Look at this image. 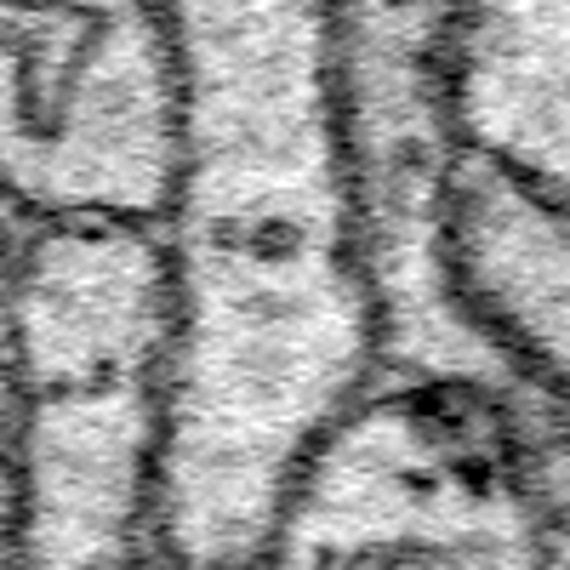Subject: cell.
Wrapping results in <instances>:
<instances>
[{
	"mask_svg": "<svg viewBox=\"0 0 570 570\" xmlns=\"http://www.w3.org/2000/svg\"><path fill=\"white\" fill-rule=\"evenodd\" d=\"M440 142L570 217V0H456L434 52Z\"/></svg>",
	"mask_w": 570,
	"mask_h": 570,
	"instance_id": "277c9868",
	"label": "cell"
},
{
	"mask_svg": "<svg viewBox=\"0 0 570 570\" xmlns=\"http://www.w3.org/2000/svg\"><path fill=\"white\" fill-rule=\"evenodd\" d=\"M263 564H570V525L491 394L371 365L303 445Z\"/></svg>",
	"mask_w": 570,
	"mask_h": 570,
	"instance_id": "3957f363",
	"label": "cell"
},
{
	"mask_svg": "<svg viewBox=\"0 0 570 570\" xmlns=\"http://www.w3.org/2000/svg\"><path fill=\"white\" fill-rule=\"evenodd\" d=\"M456 0H343V86L360 200L405 195L440 166L434 52Z\"/></svg>",
	"mask_w": 570,
	"mask_h": 570,
	"instance_id": "5b68a950",
	"label": "cell"
},
{
	"mask_svg": "<svg viewBox=\"0 0 570 570\" xmlns=\"http://www.w3.org/2000/svg\"><path fill=\"white\" fill-rule=\"evenodd\" d=\"M376 365L491 394L570 525V217L502 171L440 155L365 212Z\"/></svg>",
	"mask_w": 570,
	"mask_h": 570,
	"instance_id": "7a4b0ae2",
	"label": "cell"
},
{
	"mask_svg": "<svg viewBox=\"0 0 570 570\" xmlns=\"http://www.w3.org/2000/svg\"><path fill=\"white\" fill-rule=\"evenodd\" d=\"M183 292L166 217L46 212L7 285L23 411L18 537L35 559H166Z\"/></svg>",
	"mask_w": 570,
	"mask_h": 570,
	"instance_id": "6da1fadb",
	"label": "cell"
}]
</instances>
